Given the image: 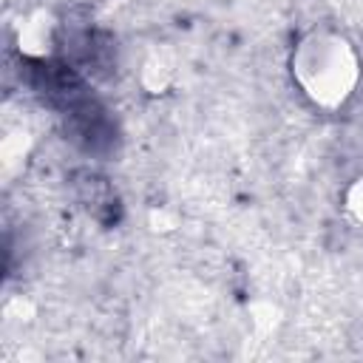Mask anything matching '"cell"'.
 Returning <instances> with one entry per match:
<instances>
[{"label": "cell", "instance_id": "obj_3", "mask_svg": "<svg viewBox=\"0 0 363 363\" xmlns=\"http://www.w3.org/2000/svg\"><path fill=\"white\" fill-rule=\"evenodd\" d=\"M349 204H352V210H354V216L363 221V179H360V184L352 190V199H349Z\"/></svg>", "mask_w": 363, "mask_h": 363}, {"label": "cell", "instance_id": "obj_2", "mask_svg": "<svg viewBox=\"0 0 363 363\" xmlns=\"http://www.w3.org/2000/svg\"><path fill=\"white\" fill-rule=\"evenodd\" d=\"M77 196L88 207V213L96 216V218H102V213H113L116 210V196H113L111 184L102 176L91 173V170L77 173Z\"/></svg>", "mask_w": 363, "mask_h": 363}, {"label": "cell", "instance_id": "obj_1", "mask_svg": "<svg viewBox=\"0 0 363 363\" xmlns=\"http://www.w3.org/2000/svg\"><path fill=\"white\" fill-rule=\"evenodd\" d=\"M298 85L320 105H337L357 79V60L346 40L335 34H309L292 60Z\"/></svg>", "mask_w": 363, "mask_h": 363}]
</instances>
